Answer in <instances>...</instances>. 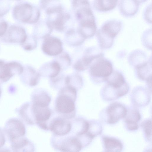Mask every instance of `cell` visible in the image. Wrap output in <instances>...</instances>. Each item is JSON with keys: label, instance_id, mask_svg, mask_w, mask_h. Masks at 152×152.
I'll use <instances>...</instances> for the list:
<instances>
[{"label": "cell", "instance_id": "6da1fadb", "mask_svg": "<svg viewBox=\"0 0 152 152\" xmlns=\"http://www.w3.org/2000/svg\"><path fill=\"white\" fill-rule=\"evenodd\" d=\"M77 90L70 85L65 86L60 89L55 104V110L59 115L69 120L75 118Z\"/></svg>", "mask_w": 152, "mask_h": 152}, {"label": "cell", "instance_id": "7a4b0ae2", "mask_svg": "<svg viewBox=\"0 0 152 152\" xmlns=\"http://www.w3.org/2000/svg\"><path fill=\"white\" fill-rule=\"evenodd\" d=\"M12 12L14 19L20 23H33L37 21L38 16L34 6L23 1H17L12 8Z\"/></svg>", "mask_w": 152, "mask_h": 152}, {"label": "cell", "instance_id": "3957f363", "mask_svg": "<svg viewBox=\"0 0 152 152\" xmlns=\"http://www.w3.org/2000/svg\"><path fill=\"white\" fill-rule=\"evenodd\" d=\"M113 71L111 62L103 56L95 59L89 66V73L91 78L96 83L105 82Z\"/></svg>", "mask_w": 152, "mask_h": 152}, {"label": "cell", "instance_id": "277c9868", "mask_svg": "<svg viewBox=\"0 0 152 152\" xmlns=\"http://www.w3.org/2000/svg\"><path fill=\"white\" fill-rule=\"evenodd\" d=\"M50 143L52 147L60 152H80L85 147L80 138L71 134L62 137L52 135Z\"/></svg>", "mask_w": 152, "mask_h": 152}, {"label": "cell", "instance_id": "5b68a950", "mask_svg": "<svg viewBox=\"0 0 152 152\" xmlns=\"http://www.w3.org/2000/svg\"><path fill=\"white\" fill-rule=\"evenodd\" d=\"M127 111V107L118 102L110 103L100 112L99 117L101 121L105 124L113 125L123 118Z\"/></svg>", "mask_w": 152, "mask_h": 152}, {"label": "cell", "instance_id": "8992f818", "mask_svg": "<svg viewBox=\"0 0 152 152\" xmlns=\"http://www.w3.org/2000/svg\"><path fill=\"white\" fill-rule=\"evenodd\" d=\"M81 25V31L88 34L95 33L96 26L95 17L88 1H82V7L77 12Z\"/></svg>", "mask_w": 152, "mask_h": 152}, {"label": "cell", "instance_id": "52a82bcc", "mask_svg": "<svg viewBox=\"0 0 152 152\" xmlns=\"http://www.w3.org/2000/svg\"><path fill=\"white\" fill-rule=\"evenodd\" d=\"M28 35L25 28L19 24H9L4 35L0 39L3 42L20 45L26 39Z\"/></svg>", "mask_w": 152, "mask_h": 152}, {"label": "cell", "instance_id": "ba28073f", "mask_svg": "<svg viewBox=\"0 0 152 152\" xmlns=\"http://www.w3.org/2000/svg\"><path fill=\"white\" fill-rule=\"evenodd\" d=\"M10 143L24 137L26 130L23 121L16 118H12L6 122L3 129Z\"/></svg>", "mask_w": 152, "mask_h": 152}, {"label": "cell", "instance_id": "9c48e42d", "mask_svg": "<svg viewBox=\"0 0 152 152\" xmlns=\"http://www.w3.org/2000/svg\"><path fill=\"white\" fill-rule=\"evenodd\" d=\"M23 69L24 66L18 61L0 59V81L5 82L15 75H20Z\"/></svg>", "mask_w": 152, "mask_h": 152}, {"label": "cell", "instance_id": "30bf717a", "mask_svg": "<svg viewBox=\"0 0 152 152\" xmlns=\"http://www.w3.org/2000/svg\"><path fill=\"white\" fill-rule=\"evenodd\" d=\"M72 127L71 121L59 115L53 118L48 126L49 130L52 132L53 135L59 137L69 134Z\"/></svg>", "mask_w": 152, "mask_h": 152}, {"label": "cell", "instance_id": "8fae6325", "mask_svg": "<svg viewBox=\"0 0 152 152\" xmlns=\"http://www.w3.org/2000/svg\"><path fill=\"white\" fill-rule=\"evenodd\" d=\"M151 91L147 87L138 86L132 90L130 99L133 106L142 107L147 106L151 98Z\"/></svg>", "mask_w": 152, "mask_h": 152}, {"label": "cell", "instance_id": "7c38bea8", "mask_svg": "<svg viewBox=\"0 0 152 152\" xmlns=\"http://www.w3.org/2000/svg\"><path fill=\"white\" fill-rule=\"evenodd\" d=\"M129 90V87L127 83L121 88H118L106 84L102 88L100 93L102 99L109 102L117 99L126 95Z\"/></svg>", "mask_w": 152, "mask_h": 152}, {"label": "cell", "instance_id": "4fadbf2b", "mask_svg": "<svg viewBox=\"0 0 152 152\" xmlns=\"http://www.w3.org/2000/svg\"><path fill=\"white\" fill-rule=\"evenodd\" d=\"M127 109L126 114L123 118L125 126L129 131H136L139 128L141 115L137 108L133 106H129Z\"/></svg>", "mask_w": 152, "mask_h": 152}, {"label": "cell", "instance_id": "5bb4252c", "mask_svg": "<svg viewBox=\"0 0 152 152\" xmlns=\"http://www.w3.org/2000/svg\"><path fill=\"white\" fill-rule=\"evenodd\" d=\"M43 51L50 56H55L62 51V43L58 39L53 37H48L45 39L42 46Z\"/></svg>", "mask_w": 152, "mask_h": 152}, {"label": "cell", "instance_id": "9a60e30c", "mask_svg": "<svg viewBox=\"0 0 152 152\" xmlns=\"http://www.w3.org/2000/svg\"><path fill=\"white\" fill-rule=\"evenodd\" d=\"M121 26V22L119 20L110 19L103 24L99 29L107 37L114 39L120 31Z\"/></svg>", "mask_w": 152, "mask_h": 152}, {"label": "cell", "instance_id": "2e32d148", "mask_svg": "<svg viewBox=\"0 0 152 152\" xmlns=\"http://www.w3.org/2000/svg\"><path fill=\"white\" fill-rule=\"evenodd\" d=\"M21 79L24 84L30 86H34L39 83L41 75L32 67L24 66L23 72L20 75Z\"/></svg>", "mask_w": 152, "mask_h": 152}, {"label": "cell", "instance_id": "e0dca14e", "mask_svg": "<svg viewBox=\"0 0 152 152\" xmlns=\"http://www.w3.org/2000/svg\"><path fill=\"white\" fill-rule=\"evenodd\" d=\"M10 148L13 152H34V143L25 136L10 143Z\"/></svg>", "mask_w": 152, "mask_h": 152}, {"label": "cell", "instance_id": "ac0fdd59", "mask_svg": "<svg viewBox=\"0 0 152 152\" xmlns=\"http://www.w3.org/2000/svg\"><path fill=\"white\" fill-rule=\"evenodd\" d=\"M104 152H121L123 144L118 139L106 135L101 137Z\"/></svg>", "mask_w": 152, "mask_h": 152}, {"label": "cell", "instance_id": "d6986e66", "mask_svg": "<svg viewBox=\"0 0 152 152\" xmlns=\"http://www.w3.org/2000/svg\"><path fill=\"white\" fill-rule=\"evenodd\" d=\"M31 97V102L32 103L41 106H48L51 101L49 94L43 89L35 90L32 92Z\"/></svg>", "mask_w": 152, "mask_h": 152}, {"label": "cell", "instance_id": "ffe728a7", "mask_svg": "<svg viewBox=\"0 0 152 152\" xmlns=\"http://www.w3.org/2000/svg\"><path fill=\"white\" fill-rule=\"evenodd\" d=\"M61 70L62 69L60 64L57 62L53 61L45 65L40 69L39 72L41 76L51 79L60 75Z\"/></svg>", "mask_w": 152, "mask_h": 152}, {"label": "cell", "instance_id": "44dd1931", "mask_svg": "<svg viewBox=\"0 0 152 152\" xmlns=\"http://www.w3.org/2000/svg\"><path fill=\"white\" fill-rule=\"evenodd\" d=\"M18 113L22 120L27 124L29 125L36 124L31 102L23 104L19 109Z\"/></svg>", "mask_w": 152, "mask_h": 152}, {"label": "cell", "instance_id": "7402d4cb", "mask_svg": "<svg viewBox=\"0 0 152 152\" xmlns=\"http://www.w3.org/2000/svg\"><path fill=\"white\" fill-rule=\"evenodd\" d=\"M139 4L138 1H121L119 4V9L124 15L131 16L137 12Z\"/></svg>", "mask_w": 152, "mask_h": 152}, {"label": "cell", "instance_id": "603a6c76", "mask_svg": "<svg viewBox=\"0 0 152 152\" xmlns=\"http://www.w3.org/2000/svg\"><path fill=\"white\" fill-rule=\"evenodd\" d=\"M137 77L140 80L146 81L152 78L151 58L135 68Z\"/></svg>", "mask_w": 152, "mask_h": 152}, {"label": "cell", "instance_id": "cb8c5ba5", "mask_svg": "<svg viewBox=\"0 0 152 152\" xmlns=\"http://www.w3.org/2000/svg\"><path fill=\"white\" fill-rule=\"evenodd\" d=\"M105 82L107 84L118 88L122 87L127 83L122 73L117 70H113Z\"/></svg>", "mask_w": 152, "mask_h": 152}, {"label": "cell", "instance_id": "d4e9b609", "mask_svg": "<svg viewBox=\"0 0 152 152\" xmlns=\"http://www.w3.org/2000/svg\"><path fill=\"white\" fill-rule=\"evenodd\" d=\"M148 60L145 53L140 50L133 51L130 53L129 57V64L135 68L146 62Z\"/></svg>", "mask_w": 152, "mask_h": 152}, {"label": "cell", "instance_id": "484cf974", "mask_svg": "<svg viewBox=\"0 0 152 152\" xmlns=\"http://www.w3.org/2000/svg\"><path fill=\"white\" fill-rule=\"evenodd\" d=\"M117 0H94V6L97 10L105 12L114 9L117 3Z\"/></svg>", "mask_w": 152, "mask_h": 152}, {"label": "cell", "instance_id": "4316f807", "mask_svg": "<svg viewBox=\"0 0 152 152\" xmlns=\"http://www.w3.org/2000/svg\"><path fill=\"white\" fill-rule=\"evenodd\" d=\"M83 85L82 77L77 74H73L65 77L64 86L70 85L75 88L77 90L80 89Z\"/></svg>", "mask_w": 152, "mask_h": 152}, {"label": "cell", "instance_id": "83f0119b", "mask_svg": "<svg viewBox=\"0 0 152 152\" xmlns=\"http://www.w3.org/2000/svg\"><path fill=\"white\" fill-rule=\"evenodd\" d=\"M89 121V125L88 134L93 139L102 133V126L101 123L98 121L92 120Z\"/></svg>", "mask_w": 152, "mask_h": 152}, {"label": "cell", "instance_id": "f1b7e54d", "mask_svg": "<svg viewBox=\"0 0 152 152\" xmlns=\"http://www.w3.org/2000/svg\"><path fill=\"white\" fill-rule=\"evenodd\" d=\"M141 126L145 137L148 141H151V119L148 118L142 122Z\"/></svg>", "mask_w": 152, "mask_h": 152}, {"label": "cell", "instance_id": "f546056e", "mask_svg": "<svg viewBox=\"0 0 152 152\" xmlns=\"http://www.w3.org/2000/svg\"><path fill=\"white\" fill-rule=\"evenodd\" d=\"M11 7L10 2L7 0H0V18H3L10 11Z\"/></svg>", "mask_w": 152, "mask_h": 152}, {"label": "cell", "instance_id": "4dcf8cb0", "mask_svg": "<svg viewBox=\"0 0 152 152\" xmlns=\"http://www.w3.org/2000/svg\"><path fill=\"white\" fill-rule=\"evenodd\" d=\"M24 50H33L35 47V41L32 37L28 36L24 42L20 45Z\"/></svg>", "mask_w": 152, "mask_h": 152}, {"label": "cell", "instance_id": "1f68e13d", "mask_svg": "<svg viewBox=\"0 0 152 152\" xmlns=\"http://www.w3.org/2000/svg\"><path fill=\"white\" fill-rule=\"evenodd\" d=\"M9 25L6 20L3 18H0V39L5 34Z\"/></svg>", "mask_w": 152, "mask_h": 152}, {"label": "cell", "instance_id": "d6a6232c", "mask_svg": "<svg viewBox=\"0 0 152 152\" xmlns=\"http://www.w3.org/2000/svg\"><path fill=\"white\" fill-rule=\"evenodd\" d=\"M3 130L0 127V148L3 147L5 144L6 140Z\"/></svg>", "mask_w": 152, "mask_h": 152}, {"label": "cell", "instance_id": "836d02e7", "mask_svg": "<svg viewBox=\"0 0 152 152\" xmlns=\"http://www.w3.org/2000/svg\"><path fill=\"white\" fill-rule=\"evenodd\" d=\"M151 12V6L150 7V5H149L145 10L144 13L145 18L147 21L149 23H151V19L150 18L151 17L150 15V12Z\"/></svg>", "mask_w": 152, "mask_h": 152}, {"label": "cell", "instance_id": "e575fe53", "mask_svg": "<svg viewBox=\"0 0 152 152\" xmlns=\"http://www.w3.org/2000/svg\"><path fill=\"white\" fill-rule=\"evenodd\" d=\"M0 152H13L11 148L7 147H2L0 148Z\"/></svg>", "mask_w": 152, "mask_h": 152}, {"label": "cell", "instance_id": "d590c367", "mask_svg": "<svg viewBox=\"0 0 152 152\" xmlns=\"http://www.w3.org/2000/svg\"><path fill=\"white\" fill-rule=\"evenodd\" d=\"M1 93H2L1 87V84H0V98L1 96Z\"/></svg>", "mask_w": 152, "mask_h": 152}]
</instances>
